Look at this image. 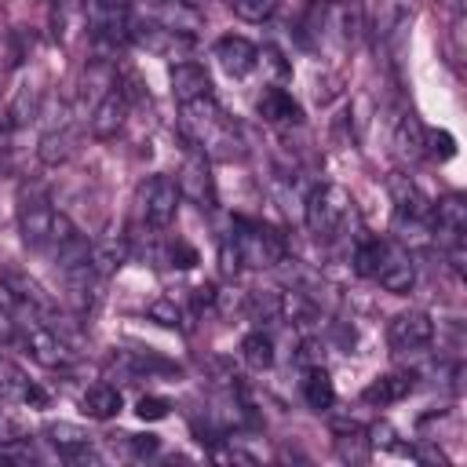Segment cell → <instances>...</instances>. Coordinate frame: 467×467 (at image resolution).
Segmentation results:
<instances>
[{
	"instance_id": "obj_5",
	"label": "cell",
	"mask_w": 467,
	"mask_h": 467,
	"mask_svg": "<svg viewBox=\"0 0 467 467\" xmlns=\"http://www.w3.org/2000/svg\"><path fill=\"white\" fill-rule=\"evenodd\" d=\"M234 248H237V259L241 266H252V270H263V266H274L285 259V241L263 226V223H252V219H234V234H230Z\"/></svg>"
},
{
	"instance_id": "obj_6",
	"label": "cell",
	"mask_w": 467,
	"mask_h": 467,
	"mask_svg": "<svg viewBox=\"0 0 467 467\" xmlns=\"http://www.w3.org/2000/svg\"><path fill=\"white\" fill-rule=\"evenodd\" d=\"M179 186H175V179H168V175H150L142 186H139V193H135V208H139V215L146 219V226H153V230H164V226H171V219H175V212H179Z\"/></svg>"
},
{
	"instance_id": "obj_1",
	"label": "cell",
	"mask_w": 467,
	"mask_h": 467,
	"mask_svg": "<svg viewBox=\"0 0 467 467\" xmlns=\"http://www.w3.org/2000/svg\"><path fill=\"white\" fill-rule=\"evenodd\" d=\"M182 131H186L190 146L201 150L204 157H219V161H241L244 157V142H241L237 128L223 117V109L212 99L182 106Z\"/></svg>"
},
{
	"instance_id": "obj_29",
	"label": "cell",
	"mask_w": 467,
	"mask_h": 467,
	"mask_svg": "<svg viewBox=\"0 0 467 467\" xmlns=\"http://www.w3.org/2000/svg\"><path fill=\"white\" fill-rule=\"evenodd\" d=\"M168 401L164 398H153V394H146V398H139V405H135V416L139 420H146V423H153V420H164L168 416Z\"/></svg>"
},
{
	"instance_id": "obj_2",
	"label": "cell",
	"mask_w": 467,
	"mask_h": 467,
	"mask_svg": "<svg viewBox=\"0 0 467 467\" xmlns=\"http://www.w3.org/2000/svg\"><path fill=\"white\" fill-rule=\"evenodd\" d=\"M354 270L368 281H379L394 296H405L416 281V266H412L409 248L398 241H383V237H368L354 248Z\"/></svg>"
},
{
	"instance_id": "obj_36",
	"label": "cell",
	"mask_w": 467,
	"mask_h": 467,
	"mask_svg": "<svg viewBox=\"0 0 467 467\" xmlns=\"http://www.w3.org/2000/svg\"><path fill=\"white\" fill-rule=\"evenodd\" d=\"M441 4H445L452 15H460V11H463V0H441Z\"/></svg>"
},
{
	"instance_id": "obj_26",
	"label": "cell",
	"mask_w": 467,
	"mask_h": 467,
	"mask_svg": "<svg viewBox=\"0 0 467 467\" xmlns=\"http://www.w3.org/2000/svg\"><path fill=\"white\" fill-rule=\"evenodd\" d=\"M234 4V11L241 15V18H248V22H266L274 11H277V0H230Z\"/></svg>"
},
{
	"instance_id": "obj_14",
	"label": "cell",
	"mask_w": 467,
	"mask_h": 467,
	"mask_svg": "<svg viewBox=\"0 0 467 467\" xmlns=\"http://www.w3.org/2000/svg\"><path fill=\"white\" fill-rule=\"evenodd\" d=\"M128 106H131L128 91H124L120 84H113V88L95 102V109H91V117H88L91 135H95V139H113V135L124 128V120H128Z\"/></svg>"
},
{
	"instance_id": "obj_19",
	"label": "cell",
	"mask_w": 467,
	"mask_h": 467,
	"mask_svg": "<svg viewBox=\"0 0 467 467\" xmlns=\"http://www.w3.org/2000/svg\"><path fill=\"white\" fill-rule=\"evenodd\" d=\"M120 390L117 387H109V383H95V387H88L84 390V398H80V409L91 416V420H113L117 412H120Z\"/></svg>"
},
{
	"instance_id": "obj_16",
	"label": "cell",
	"mask_w": 467,
	"mask_h": 467,
	"mask_svg": "<svg viewBox=\"0 0 467 467\" xmlns=\"http://www.w3.org/2000/svg\"><path fill=\"white\" fill-rule=\"evenodd\" d=\"M215 58H219V66H223L230 77H244V73L255 69L259 47H255L252 40H244V36H219V40H215Z\"/></svg>"
},
{
	"instance_id": "obj_15",
	"label": "cell",
	"mask_w": 467,
	"mask_h": 467,
	"mask_svg": "<svg viewBox=\"0 0 467 467\" xmlns=\"http://www.w3.org/2000/svg\"><path fill=\"white\" fill-rule=\"evenodd\" d=\"M168 80H171V95H175L179 106L212 99V80H208V73H204L201 66H193V62H175L171 73H168Z\"/></svg>"
},
{
	"instance_id": "obj_10",
	"label": "cell",
	"mask_w": 467,
	"mask_h": 467,
	"mask_svg": "<svg viewBox=\"0 0 467 467\" xmlns=\"http://www.w3.org/2000/svg\"><path fill=\"white\" fill-rule=\"evenodd\" d=\"M434 339V321L423 310H401L387 325V343L398 354H416Z\"/></svg>"
},
{
	"instance_id": "obj_21",
	"label": "cell",
	"mask_w": 467,
	"mask_h": 467,
	"mask_svg": "<svg viewBox=\"0 0 467 467\" xmlns=\"http://www.w3.org/2000/svg\"><path fill=\"white\" fill-rule=\"evenodd\" d=\"M303 398H306V405L310 409H328L332 401H336V387H332V376L325 372V368H310L306 376H303Z\"/></svg>"
},
{
	"instance_id": "obj_9",
	"label": "cell",
	"mask_w": 467,
	"mask_h": 467,
	"mask_svg": "<svg viewBox=\"0 0 467 467\" xmlns=\"http://www.w3.org/2000/svg\"><path fill=\"white\" fill-rule=\"evenodd\" d=\"M463 234H467V204L463 197L449 193L438 204H431V237L452 252V259L463 255Z\"/></svg>"
},
{
	"instance_id": "obj_34",
	"label": "cell",
	"mask_w": 467,
	"mask_h": 467,
	"mask_svg": "<svg viewBox=\"0 0 467 467\" xmlns=\"http://www.w3.org/2000/svg\"><path fill=\"white\" fill-rule=\"evenodd\" d=\"M157 438L153 434H139V438H131V449H135V456H150V452H157Z\"/></svg>"
},
{
	"instance_id": "obj_24",
	"label": "cell",
	"mask_w": 467,
	"mask_h": 467,
	"mask_svg": "<svg viewBox=\"0 0 467 467\" xmlns=\"http://www.w3.org/2000/svg\"><path fill=\"white\" fill-rule=\"evenodd\" d=\"M423 153L431 161H449L456 157V139L445 128H423Z\"/></svg>"
},
{
	"instance_id": "obj_17",
	"label": "cell",
	"mask_w": 467,
	"mask_h": 467,
	"mask_svg": "<svg viewBox=\"0 0 467 467\" xmlns=\"http://www.w3.org/2000/svg\"><path fill=\"white\" fill-rule=\"evenodd\" d=\"M255 109H259V117L270 120V124H299V120H303L299 102H296L285 88H266V91L259 95Z\"/></svg>"
},
{
	"instance_id": "obj_31",
	"label": "cell",
	"mask_w": 467,
	"mask_h": 467,
	"mask_svg": "<svg viewBox=\"0 0 467 467\" xmlns=\"http://www.w3.org/2000/svg\"><path fill=\"white\" fill-rule=\"evenodd\" d=\"M150 314H153L161 325H168V328H175V325H179V310H175L171 303H153V310H150Z\"/></svg>"
},
{
	"instance_id": "obj_27",
	"label": "cell",
	"mask_w": 467,
	"mask_h": 467,
	"mask_svg": "<svg viewBox=\"0 0 467 467\" xmlns=\"http://www.w3.org/2000/svg\"><path fill=\"white\" fill-rule=\"evenodd\" d=\"M365 434H358V431H350V434H339L336 438V445H339V456L343 460H358V463H365L368 460V449H365Z\"/></svg>"
},
{
	"instance_id": "obj_32",
	"label": "cell",
	"mask_w": 467,
	"mask_h": 467,
	"mask_svg": "<svg viewBox=\"0 0 467 467\" xmlns=\"http://www.w3.org/2000/svg\"><path fill=\"white\" fill-rule=\"evenodd\" d=\"M11 135H15V124H11L7 109H4V113H0V161L11 153Z\"/></svg>"
},
{
	"instance_id": "obj_22",
	"label": "cell",
	"mask_w": 467,
	"mask_h": 467,
	"mask_svg": "<svg viewBox=\"0 0 467 467\" xmlns=\"http://www.w3.org/2000/svg\"><path fill=\"white\" fill-rule=\"evenodd\" d=\"M241 358H244L252 368H270V365H274V339H270L263 328L248 332V336L241 339Z\"/></svg>"
},
{
	"instance_id": "obj_11",
	"label": "cell",
	"mask_w": 467,
	"mask_h": 467,
	"mask_svg": "<svg viewBox=\"0 0 467 467\" xmlns=\"http://www.w3.org/2000/svg\"><path fill=\"white\" fill-rule=\"evenodd\" d=\"M131 40H135L139 47L161 55V58H179V55H186V51L193 47V36H190V33L171 29V26H161V22H153V18H146V22H135V18H131Z\"/></svg>"
},
{
	"instance_id": "obj_4",
	"label": "cell",
	"mask_w": 467,
	"mask_h": 467,
	"mask_svg": "<svg viewBox=\"0 0 467 467\" xmlns=\"http://www.w3.org/2000/svg\"><path fill=\"white\" fill-rule=\"evenodd\" d=\"M55 223H58V212L51 208L47 193L40 186H22L18 190V230H22V241L29 248L47 252L51 241H55Z\"/></svg>"
},
{
	"instance_id": "obj_28",
	"label": "cell",
	"mask_w": 467,
	"mask_h": 467,
	"mask_svg": "<svg viewBox=\"0 0 467 467\" xmlns=\"http://www.w3.org/2000/svg\"><path fill=\"white\" fill-rule=\"evenodd\" d=\"M26 383H29V379H26V376H22L7 358H0V390H4V394H18V398H22Z\"/></svg>"
},
{
	"instance_id": "obj_18",
	"label": "cell",
	"mask_w": 467,
	"mask_h": 467,
	"mask_svg": "<svg viewBox=\"0 0 467 467\" xmlns=\"http://www.w3.org/2000/svg\"><path fill=\"white\" fill-rule=\"evenodd\" d=\"M409 390H412V372H387V376H376V379L361 390V398H365L368 405H394V401H401Z\"/></svg>"
},
{
	"instance_id": "obj_35",
	"label": "cell",
	"mask_w": 467,
	"mask_h": 467,
	"mask_svg": "<svg viewBox=\"0 0 467 467\" xmlns=\"http://www.w3.org/2000/svg\"><path fill=\"white\" fill-rule=\"evenodd\" d=\"M15 332H18V328H15V321H11V314H4V310H0V343H7V339H15Z\"/></svg>"
},
{
	"instance_id": "obj_33",
	"label": "cell",
	"mask_w": 467,
	"mask_h": 467,
	"mask_svg": "<svg viewBox=\"0 0 467 467\" xmlns=\"http://www.w3.org/2000/svg\"><path fill=\"white\" fill-rule=\"evenodd\" d=\"M0 460H18V463H29V460H33V449H29V445H4V449H0Z\"/></svg>"
},
{
	"instance_id": "obj_12",
	"label": "cell",
	"mask_w": 467,
	"mask_h": 467,
	"mask_svg": "<svg viewBox=\"0 0 467 467\" xmlns=\"http://www.w3.org/2000/svg\"><path fill=\"white\" fill-rule=\"evenodd\" d=\"M175 186L182 197H190L197 208H212L215 204V182H212V171H208V157L201 150H186V161L175 175Z\"/></svg>"
},
{
	"instance_id": "obj_23",
	"label": "cell",
	"mask_w": 467,
	"mask_h": 467,
	"mask_svg": "<svg viewBox=\"0 0 467 467\" xmlns=\"http://www.w3.org/2000/svg\"><path fill=\"white\" fill-rule=\"evenodd\" d=\"M36 109H40V88H18L15 91V99H11V106H7V117H11V124L15 128H22V124H29L33 117H36Z\"/></svg>"
},
{
	"instance_id": "obj_30",
	"label": "cell",
	"mask_w": 467,
	"mask_h": 467,
	"mask_svg": "<svg viewBox=\"0 0 467 467\" xmlns=\"http://www.w3.org/2000/svg\"><path fill=\"white\" fill-rule=\"evenodd\" d=\"M168 259H171V266H179V270H190V266L197 263V248H193V244H186L182 237H175V241L168 244Z\"/></svg>"
},
{
	"instance_id": "obj_20",
	"label": "cell",
	"mask_w": 467,
	"mask_h": 467,
	"mask_svg": "<svg viewBox=\"0 0 467 467\" xmlns=\"http://www.w3.org/2000/svg\"><path fill=\"white\" fill-rule=\"evenodd\" d=\"M40 161L44 164H66L73 153H77V131L73 128H55V131H47L44 139H40Z\"/></svg>"
},
{
	"instance_id": "obj_8",
	"label": "cell",
	"mask_w": 467,
	"mask_h": 467,
	"mask_svg": "<svg viewBox=\"0 0 467 467\" xmlns=\"http://www.w3.org/2000/svg\"><path fill=\"white\" fill-rule=\"evenodd\" d=\"M84 18L91 36L102 44L131 40V11L124 0H84Z\"/></svg>"
},
{
	"instance_id": "obj_7",
	"label": "cell",
	"mask_w": 467,
	"mask_h": 467,
	"mask_svg": "<svg viewBox=\"0 0 467 467\" xmlns=\"http://www.w3.org/2000/svg\"><path fill=\"white\" fill-rule=\"evenodd\" d=\"M15 336H22V343H26V350L33 354V361H40V365H47V368H66V365H73V350H69V343L47 325V321H15Z\"/></svg>"
},
{
	"instance_id": "obj_25",
	"label": "cell",
	"mask_w": 467,
	"mask_h": 467,
	"mask_svg": "<svg viewBox=\"0 0 467 467\" xmlns=\"http://www.w3.org/2000/svg\"><path fill=\"white\" fill-rule=\"evenodd\" d=\"M394 142H398V153H423V128L416 124V117H401L398 120V131H394Z\"/></svg>"
},
{
	"instance_id": "obj_13",
	"label": "cell",
	"mask_w": 467,
	"mask_h": 467,
	"mask_svg": "<svg viewBox=\"0 0 467 467\" xmlns=\"http://www.w3.org/2000/svg\"><path fill=\"white\" fill-rule=\"evenodd\" d=\"M412 22V0H372L368 29L379 44H394Z\"/></svg>"
},
{
	"instance_id": "obj_3",
	"label": "cell",
	"mask_w": 467,
	"mask_h": 467,
	"mask_svg": "<svg viewBox=\"0 0 467 467\" xmlns=\"http://www.w3.org/2000/svg\"><path fill=\"white\" fill-rule=\"evenodd\" d=\"M350 212H354V201H350V193H347L343 186H336V182L314 186V190L306 193V201H303L306 230H310L317 241H332V237L347 226Z\"/></svg>"
}]
</instances>
